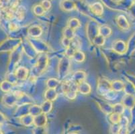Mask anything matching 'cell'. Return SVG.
<instances>
[{"label": "cell", "mask_w": 135, "mask_h": 134, "mask_svg": "<svg viewBox=\"0 0 135 134\" xmlns=\"http://www.w3.org/2000/svg\"><path fill=\"white\" fill-rule=\"evenodd\" d=\"M41 6H42L45 10H48L49 9H50V7H51V2L48 1V0H45V1H42V4Z\"/></svg>", "instance_id": "obj_13"}, {"label": "cell", "mask_w": 135, "mask_h": 134, "mask_svg": "<svg viewBox=\"0 0 135 134\" xmlns=\"http://www.w3.org/2000/svg\"><path fill=\"white\" fill-rule=\"evenodd\" d=\"M21 121H22V124H24V125H28V126H29V125L34 123V116L32 115L31 114L23 115L21 117Z\"/></svg>", "instance_id": "obj_5"}, {"label": "cell", "mask_w": 135, "mask_h": 134, "mask_svg": "<svg viewBox=\"0 0 135 134\" xmlns=\"http://www.w3.org/2000/svg\"><path fill=\"white\" fill-rule=\"evenodd\" d=\"M34 134H45L46 131L44 127H37V128L34 131Z\"/></svg>", "instance_id": "obj_14"}, {"label": "cell", "mask_w": 135, "mask_h": 134, "mask_svg": "<svg viewBox=\"0 0 135 134\" xmlns=\"http://www.w3.org/2000/svg\"><path fill=\"white\" fill-rule=\"evenodd\" d=\"M46 121L47 120L45 114H39L34 117V124L36 127H45Z\"/></svg>", "instance_id": "obj_2"}, {"label": "cell", "mask_w": 135, "mask_h": 134, "mask_svg": "<svg viewBox=\"0 0 135 134\" xmlns=\"http://www.w3.org/2000/svg\"><path fill=\"white\" fill-rule=\"evenodd\" d=\"M28 71L23 67H20L16 70L15 73V76L18 79L20 80H25L28 76Z\"/></svg>", "instance_id": "obj_3"}, {"label": "cell", "mask_w": 135, "mask_h": 134, "mask_svg": "<svg viewBox=\"0 0 135 134\" xmlns=\"http://www.w3.org/2000/svg\"><path fill=\"white\" fill-rule=\"evenodd\" d=\"M26 13V9L24 7H18L15 11V18L18 20H22L24 18Z\"/></svg>", "instance_id": "obj_8"}, {"label": "cell", "mask_w": 135, "mask_h": 134, "mask_svg": "<svg viewBox=\"0 0 135 134\" xmlns=\"http://www.w3.org/2000/svg\"><path fill=\"white\" fill-rule=\"evenodd\" d=\"M62 91L65 95L70 99H74L77 95V91L78 89V84L73 81H66L62 84Z\"/></svg>", "instance_id": "obj_1"}, {"label": "cell", "mask_w": 135, "mask_h": 134, "mask_svg": "<svg viewBox=\"0 0 135 134\" xmlns=\"http://www.w3.org/2000/svg\"><path fill=\"white\" fill-rule=\"evenodd\" d=\"M0 134H3V133H2V131H1V130H0Z\"/></svg>", "instance_id": "obj_19"}, {"label": "cell", "mask_w": 135, "mask_h": 134, "mask_svg": "<svg viewBox=\"0 0 135 134\" xmlns=\"http://www.w3.org/2000/svg\"><path fill=\"white\" fill-rule=\"evenodd\" d=\"M121 118H120V115L118 113H114L112 115L110 116V120L112 121V123H118L120 122Z\"/></svg>", "instance_id": "obj_10"}, {"label": "cell", "mask_w": 135, "mask_h": 134, "mask_svg": "<svg viewBox=\"0 0 135 134\" xmlns=\"http://www.w3.org/2000/svg\"><path fill=\"white\" fill-rule=\"evenodd\" d=\"M91 12L97 16H100L103 13V7L99 3H95L91 6Z\"/></svg>", "instance_id": "obj_6"}, {"label": "cell", "mask_w": 135, "mask_h": 134, "mask_svg": "<svg viewBox=\"0 0 135 134\" xmlns=\"http://www.w3.org/2000/svg\"><path fill=\"white\" fill-rule=\"evenodd\" d=\"M118 26L123 29H128L129 28V25L128 23V21L126 20V18L122 16L118 17Z\"/></svg>", "instance_id": "obj_9"}, {"label": "cell", "mask_w": 135, "mask_h": 134, "mask_svg": "<svg viewBox=\"0 0 135 134\" xmlns=\"http://www.w3.org/2000/svg\"><path fill=\"white\" fill-rule=\"evenodd\" d=\"M13 86V84L12 83H10L8 81H4L0 84V88L3 92L8 93V92L10 91Z\"/></svg>", "instance_id": "obj_7"}, {"label": "cell", "mask_w": 135, "mask_h": 134, "mask_svg": "<svg viewBox=\"0 0 135 134\" xmlns=\"http://www.w3.org/2000/svg\"><path fill=\"white\" fill-rule=\"evenodd\" d=\"M114 1H115V2H120L121 0H114Z\"/></svg>", "instance_id": "obj_18"}, {"label": "cell", "mask_w": 135, "mask_h": 134, "mask_svg": "<svg viewBox=\"0 0 135 134\" xmlns=\"http://www.w3.org/2000/svg\"><path fill=\"white\" fill-rule=\"evenodd\" d=\"M127 133H128L127 126H126V125H120L118 134H127Z\"/></svg>", "instance_id": "obj_15"}, {"label": "cell", "mask_w": 135, "mask_h": 134, "mask_svg": "<svg viewBox=\"0 0 135 134\" xmlns=\"http://www.w3.org/2000/svg\"><path fill=\"white\" fill-rule=\"evenodd\" d=\"M78 90L81 93H83V95H87L89 93H90L91 87L89 85H88L87 83L81 82V83H80L78 85Z\"/></svg>", "instance_id": "obj_4"}, {"label": "cell", "mask_w": 135, "mask_h": 134, "mask_svg": "<svg viewBox=\"0 0 135 134\" xmlns=\"http://www.w3.org/2000/svg\"><path fill=\"white\" fill-rule=\"evenodd\" d=\"M5 121H6V117L2 113H0V124L3 123Z\"/></svg>", "instance_id": "obj_17"}, {"label": "cell", "mask_w": 135, "mask_h": 134, "mask_svg": "<svg viewBox=\"0 0 135 134\" xmlns=\"http://www.w3.org/2000/svg\"><path fill=\"white\" fill-rule=\"evenodd\" d=\"M34 9H38V12H36V15H38V16H40V15H42L44 13V12H45V9H44L43 7H42V6H41V5H38V6H35L34 7Z\"/></svg>", "instance_id": "obj_12"}, {"label": "cell", "mask_w": 135, "mask_h": 134, "mask_svg": "<svg viewBox=\"0 0 135 134\" xmlns=\"http://www.w3.org/2000/svg\"><path fill=\"white\" fill-rule=\"evenodd\" d=\"M120 125L118 123H113V125L111 127V132L113 134H118L119 130H120Z\"/></svg>", "instance_id": "obj_11"}, {"label": "cell", "mask_w": 135, "mask_h": 134, "mask_svg": "<svg viewBox=\"0 0 135 134\" xmlns=\"http://www.w3.org/2000/svg\"><path fill=\"white\" fill-rule=\"evenodd\" d=\"M71 134H75V133H71Z\"/></svg>", "instance_id": "obj_20"}, {"label": "cell", "mask_w": 135, "mask_h": 134, "mask_svg": "<svg viewBox=\"0 0 135 134\" xmlns=\"http://www.w3.org/2000/svg\"><path fill=\"white\" fill-rule=\"evenodd\" d=\"M9 28L11 31H12V30L13 31V30H16V29H17V28H18V26H17L16 24H14V23H10L9 25Z\"/></svg>", "instance_id": "obj_16"}]
</instances>
